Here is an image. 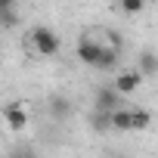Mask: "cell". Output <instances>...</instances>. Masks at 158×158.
<instances>
[{
    "label": "cell",
    "mask_w": 158,
    "mask_h": 158,
    "mask_svg": "<svg viewBox=\"0 0 158 158\" xmlns=\"http://www.w3.org/2000/svg\"><path fill=\"white\" fill-rule=\"evenodd\" d=\"M10 158H40V155H37L34 146H16V149L10 152Z\"/></svg>",
    "instance_id": "obj_11"
},
{
    "label": "cell",
    "mask_w": 158,
    "mask_h": 158,
    "mask_svg": "<svg viewBox=\"0 0 158 158\" xmlns=\"http://www.w3.org/2000/svg\"><path fill=\"white\" fill-rule=\"evenodd\" d=\"M13 6H16V0H0V16H3V13H13Z\"/></svg>",
    "instance_id": "obj_13"
},
{
    "label": "cell",
    "mask_w": 158,
    "mask_h": 158,
    "mask_svg": "<svg viewBox=\"0 0 158 158\" xmlns=\"http://www.w3.org/2000/svg\"><path fill=\"white\" fill-rule=\"evenodd\" d=\"M112 130H118V133H127L130 130V109L112 112Z\"/></svg>",
    "instance_id": "obj_9"
},
{
    "label": "cell",
    "mask_w": 158,
    "mask_h": 158,
    "mask_svg": "<svg viewBox=\"0 0 158 158\" xmlns=\"http://www.w3.org/2000/svg\"><path fill=\"white\" fill-rule=\"evenodd\" d=\"M136 65H139L136 71H139L143 77H149V74H155V71H158V56H155L152 50H143V53H139V59H136Z\"/></svg>",
    "instance_id": "obj_7"
},
{
    "label": "cell",
    "mask_w": 158,
    "mask_h": 158,
    "mask_svg": "<svg viewBox=\"0 0 158 158\" xmlns=\"http://www.w3.org/2000/svg\"><path fill=\"white\" fill-rule=\"evenodd\" d=\"M118 109H121V93H118L112 84H109V87H99V90H96V112H109V115H112V112H118Z\"/></svg>",
    "instance_id": "obj_3"
},
{
    "label": "cell",
    "mask_w": 158,
    "mask_h": 158,
    "mask_svg": "<svg viewBox=\"0 0 158 158\" xmlns=\"http://www.w3.org/2000/svg\"><path fill=\"white\" fill-rule=\"evenodd\" d=\"M16 22H19V16H16V13H3V16H0V25H6V28H10V25H16Z\"/></svg>",
    "instance_id": "obj_12"
},
{
    "label": "cell",
    "mask_w": 158,
    "mask_h": 158,
    "mask_svg": "<svg viewBox=\"0 0 158 158\" xmlns=\"http://www.w3.org/2000/svg\"><path fill=\"white\" fill-rule=\"evenodd\" d=\"M77 59H81L84 65H93V68H99V62H102V53H106V47L99 44V40H90V37H81L77 40Z\"/></svg>",
    "instance_id": "obj_2"
},
{
    "label": "cell",
    "mask_w": 158,
    "mask_h": 158,
    "mask_svg": "<svg viewBox=\"0 0 158 158\" xmlns=\"http://www.w3.org/2000/svg\"><path fill=\"white\" fill-rule=\"evenodd\" d=\"M28 47H31L37 56H56V53H59V47H62V40H59V34H56L53 28L37 25V28H31V31H28Z\"/></svg>",
    "instance_id": "obj_1"
},
{
    "label": "cell",
    "mask_w": 158,
    "mask_h": 158,
    "mask_svg": "<svg viewBox=\"0 0 158 158\" xmlns=\"http://www.w3.org/2000/svg\"><path fill=\"white\" fill-rule=\"evenodd\" d=\"M149 124H152L149 109H130V130H146Z\"/></svg>",
    "instance_id": "obj_8"
},
{
    "label": "cell",
    "mask_w": 158,
    "mask_h": 158,
    "mask_svg": "<svg viewBox=\"0 0 158 158\" xmlns=\"http://www.w3.org/2000/svg\"><path fill=\"white\" fill-rule=\"evenodd\" d=\"M50 115H53L56 121H65V118L71 115V99H68V96H62V93L50 96Z\"/></svg>",
    "instance_id": "obj_6"
},
{
    "label": "cell",
    "mask_w": 158,
    "mask_h": 158,
    "mask_svg": "<svg viewBox=\"0 0 158 158\" xmlns=\"http://www.w3.org/2000/svg\"><path fill=\"white\" fill-rule=\"evenodd\" d=\"M139 84H143V74L139 71H121L118 77H115V90L121 93V96H127V93H133V90H139Z\"/></svg>",
    "instance_id": "obj_4"
},
{
    "label": "cell",
    "mask_w": 158,
    "mask_h": 158,
    "mask_svg": "<svg viewBox=\"0 0 158 158\" xmlns=\"http://www.w3.org/2000/svg\"><path fill=\"white\" fill-rule=\"evenodd\" d=\"M3 121L10 124V130H25V124H28V112H25L19 102H10V106L3 109Z\"/></svg>",
    "instance_id": "obj_5"
},
{
    "label": "cell",
    "mask_w": 158,
    "mask_h": 158,
    "mask_svg": "<svg viewBox=\"0 0 158 158\" xmlns=\"http://www.w3.org/2000/svg\"><path fill=\"white\" fill-rule=\"evenodd\" d=\"M118 6H121V13H127V16H139L143 6H146V0H118Z\"/></svg>",
    "instance_id": "obj_10"
}]
</instances>
